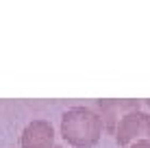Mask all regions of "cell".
Wrapping results in <instances>:
<instances>
[{"label": "cell", "mask_w": 150, "mask_h": 148, "mask_svg": "<svg viewBox=\"0 0 150 148\" xmlns=\"http://www.w3.org/2000/svg\"><path fill=\"white\" fill-rule=\"evenodd\" d=\"M120 146H131L133 142L148 140L150 142V113L137 109H131L120 115V120L113 126V133Z\"/></svg>", "instance_id": "obj_2"}, {"label": "cell", "mask_w": 150, "mask_h": 148, "mask_svg": "<svg viewBox=\"0 0 150 148\" xmlns=\"http://www.w3.org/2000/svg\"><path fill=\"white\" fill-rule=\"evenodd\" d=\"M50 148H63V146H59V144H52V146H50Z\"/></svg>", "instance_id": "obj_6"}, {"label": "cell", "mask_w": 150, "mask_h": 148, "mask_svg": "<svg viewBox=\"0 0 150 148\" xmlns=\"http://www.w3.org/2000/svg\"><path fill=\"white\" fill-rule=\"evenodd\" d=\"M128 148H150V142L148 140H139V142H133Z\"/></svg>", "instance_id": "obj_5"}, {"label": "cell", "mask_w": 150, "mask_h": 148, "mask_svg": "<svg viewBox=\"0 0 150 148\" xmlns=\"http://www.w3.org/2000/svg\"><path fill=\"white\" fill-rule=\"evenodd\" d=\"M139 100H100L98 103V109H100V118L105 122V129L113 133V126H115V122L120 120L122 113H126V111L131 109H137Z\"/></svg>", "instance_id": "obj_4"}, {"label": "cell", "mask_w": 150, "mask_h": 148, "mask_svg": "<svg viewBox=\"0 0 150 148\" xmlns=\"http://www.w3.org/2000/svg\"><path fill=\"white\" fill-rule=\"evenodd\" d=\"M54 144V126L48 120H33L24 126L20 146L22 148H50Z\"/></svg>", "instance_id": "obj_3"}, {"label": "cell", "mask_w": 150, "mask_h": 148, "mask_svg": "<svg viewBox=\"0 0 150 148\" xmlns=\"http://www.w3.org/2000/svg\"><path fill=\"white\" fill-rule=\"evenodd\" d=\"M148 105H150V100H148Z\"/></svg>", "instance_id": "obj_7"}, {"label": "cell", "mask_w": 150, "mask_h": 148, "mask_svg": "<svg viewBox=\"0 0 150 148\" xmlns=\"http://www.w3.org/2000/svg\"><path fill=\"white\" fill-rule=\"evenodd\" d=\"M105 129L100 113L89 107H72L61 118V135L72 148H94Z\"/></svg>", "instance_id": "obj_1"}]
</instances>
